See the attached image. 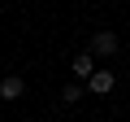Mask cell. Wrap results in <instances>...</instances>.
I'll return each instance as SVG.
<instances>
[{"label": "cell", "instance_id": "1", "mask_svg": "<svg viewBox=\"0 0 130 122\" xmlns=\"http://www.w3.org/2000/svg\"><path fill=\"white\" fill-rule=\"evenodd\" d=\"M117 48H121V39H117L113 31H95V35L87 39V52H91V57H117Z\"/></svg>", "mask_w": 130, "mask_h": 122}, {"label": "cell", "instance_id": "2", "mask_svg": "<svg viewBox=\"0 0 130 122\" xmlns=\"http://www.w3.org/2000/svg\"><path fill=\"white\" fill-rule=\"evenodd\" d=\"M70 74H74L78 83H91V74H95V57H91V52H78V57L70 61Z\"/></svg>", "mask_w": 130, "mask_h": 122}, {"label": "cell", "instance_id": "3", "mask_svg": "<svg viewBox=\"0 0 130 122\" xmlns=\"http://www.w3.org/2000/svg\"><path fill=\"white\" fill-rule=\"evenodd\" d=\"M22 96H26L22 74H5V79H0V100H22Z\"/></svg>", "mask_w": 130, "mask_h": 122}, {"label": "cell", "instance_id": "4", "mask_svg": "<svg viewBox=\"0 0 130 122\" xmlns=\"http://www.w3.org/2000/svg\"><path fill=\"white\" fill-rule=\"evenodd\" d=\"M113 83H117V79H113V70H95V74H91V83H87V92L108 96V92H113Z\"/></svg>", "mask_w": 130, "mask_h": 122}, {"label": "cell", "instance_id": "5", "mask_svg": "<svg viewBox=\"0 0 130 122\" xmlns=\"http://www.w3.org/2000/svg\"><path fill=\"white\" fill-rule=\"evenodd\" d=\"M83 100V83H65L61 87V105H78Z\"/></svg>", "mask_w": 130, "mask_h": 122}, {"label": "cell", "instance_id": "6", "mask_svg": "<svg viewBox=\"0 0 130 122\" xmlns=\"http://www.w3.org/2000/svg\"><path fill=\"white\" fill-rule=\"evenodd\" d=\"M35 122H48V118H35Z\"/></svg>", "mask_w": 130, "mask_h": 122}]
</instances>
